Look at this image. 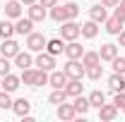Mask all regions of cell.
I'll return each mask as SVG.
<instances>
[{"mask_svg":"<svg viewBox=\"0 0 125 122\" xmlns=\"http://www.w3.org/2000/svg\"><path fill=\"white\" fill-rule=\"evenodd\" d=\"M43 84H48V72L46 70H39L36 72V86H43Z\"/></svg>","mask_w":125,"mask_h":122,"instance_id":"cell-35","label":"cell"},{"mask_svg":"<svg viewBox=\"0 0 125 122\" xmlns=\"http://www.w3.org/2000/svg\"><path fill=\"white\" fill-rule=\"evenodd\" d=\"M43 7H53V5H58V0H39Z\"/></svg>","mask_w":125,"mask_h":122,"instance_id":"cell-38","label":"cell"},{"mask_svg":"<svg viewBox=\"0 0 125 122\" xmlns=\"http://www.w3.org/2000/svg\"><path fill=\"white\" fill-rule=\"evenodd\" d=\"M10 58H5V55H0V77H5V74H10Z\"/></svg>","mask_w":125,"mask_h":122,"instance_id":"cell-33","label":"cell"},{"mask_svg":"<svg viewBox=\"0 0 125 122\" xmlns=\"http://www.w3.org/2000/svg\"><path fill=\"white\" fill-rule=\"evenodd\" d=\"M46 50L51 53V55H60L62 50H65V46H62V38H51L46 43Z\"/></svg>","mask_w":125,"mask_h":122,"instance_id":"cell-23","label":"cell"},{"mask_svg":"<svg viewBox=\"0 0 125 122\" xmlns=\"http://www.w3.org/2000/svg\"><path fill=\"white\" fill-rule=\"evenodd\" d=\"M12 34H15V24H10L7 19H2L0 22V36L2 38H12Z\"/></svg>","mask_w":125,"mask_h":122,"instance_id":"cell-28","label":"cell"},{"mask_svg":"<svg viewBox=\"0 0 125 122\" xmlns=\"http://www.w3.org/2000/svg\"><path fill=\"white\" fill-rule=\"evenodd\" d=\"M36 72L39 70H31V67H27V70H22V84H29V86H36Z\"/></svg>","mask_w":125,"mask_h":122,"instance_id":"cell-25","label":"cell"},{"mask_svg":"<svg viewBox=\"0 0 125 122\" xmlns=\"http://www.w3.org/2000/svg\"><path fill=\"white\" fill-rule=\"evenodd\" d=\"M5 17L19 19V17H22V2H19V0H10V2L5 5Z\"/></svg>","mask_w":125,"mask_h":122,"instance_id":"cell-12","label":"cell"},{"mask_svg":"<svg viewBox=\"0 0 125 122\" xmlns=\"http://www.w3.org/2000/svg\"><path fill=\"white\" fill-rule=\"evenodd\" d=\"M36 65H39V70L53 72V67H55V55H51V53H41V50H39V55H36Z\"/></svg>","mask_w":125,"mask_h":122,"instance_id":"cell-5","label":"cell"},{"mask_svg":"<svg viewBox=\"0 0 125 122\" xmlns=\"http://www.w3.org/2000/svg\"><path fill=\"white\" fill-rule=\"evenodd\" d=\"M51 17H53L58 24H62V22L70 19V17H67V10H65V5H53V7H51Z\"/></svg>","mask_w":125,"mask_h":122,"instance_id":"cell-20","label":"cell"},{"mask_svg":"<svg viewBox=\"0 0 125 122\" xmlns=\"http://www.w3.org/2000/svg\"><path fill=\"white\" fill-rule=\"evenodd\" d=\"M96 34H99V22H84V24H82V36H84V38H94V36H96Z\"/></svg>","mask_w":125,"mask_h":122,"instance_id":"cell-21","label":"cell"},{"mask_svg":"<svg viewBox=\"0 0 125 122\" xmlns=\"http://www.w3.org/2000/svg\"><path fill=\"white\" fill-rule=\"evenodd\" d=\"M29 19H34V22H43L46 19V7L39 2H34V5H29Z\"/></svg>","mask_w":125,"mask_h":122,"instance_id":"cell-17","label":"cell"},{"mask_svg":"<svg viewBox=\"0 0 125 122\" xmlns=\"http://www.w3.org/2000/svg\"><path fill=\"white\" fill-rule=\"evenodd\" d=\"M89 15H92L94 22H106V19H108V15H106V7H104V5H94L92 10H89Z\"/></svg>","mask_w":125,"mask_h":122,"instance_id":"cell-24","label":"cell"},{"mask_svg":"<svg viewBox=\"0 0 125 122\" xmlns=\"http://www.w3.org/2000/svg\"><path fill=\"white\" fill-rule=\"evenodd\" d=\"M19 84H22V79H19V77H15V74H5L2 77V89H5V91H17V89H19Z\"/></svg>","mask_w":125,"mask_h":122,"instance_id":"cell-16","label":"cell"},{"mask_svg":"<svg viewBox=\"0 0 125 122\" xmlns=\"http://www.w3.org/2000/svg\"><path fill=\"white\" fill-rule=\"evenodd\" d=\"M96 62H101L99 53H92V50L87 53V50H84V55H82V65H84V67H89V65H96Z\"/></svg>","mask_w":125,"mask_h":122,"instance_id":"cell-29","label":"cell"},{"mask_svg":"<svg viewBox=\"0 0 125 122\" xmlns=\"http://www.w3.org/2000/svg\"><path fill=\"white\" fill-rule=\"evenodd\" d=\"M104 24H106V31H108V34H113V36H118V34L123 31V22H120L115 15L111 17V19H106Z\"/></svg>","mask_w":125,"mask_h":122,"instance_id":"cell-19","label":"cell"},{"mask_svg":"<svg viewBox=\"0 0 125 122\" xmlns=\"http://www.w3.org/2000/svg\"><path fill=\"white\" fill-rule=\"evenodd\" d=\"M111 62H113V72H118V74H125V58H118V55H115Z\"/></svg>","mask_w":125,"mask_h":122,"instance_id":"cell-32","label":"cell"},{"mask_svg":"<svg viewBox=\"0 0 125 122\" xmlns=\"http://www.w3.org/2000/svg\"><path fill=\"white\" fill-rule=\"evenodd\" d=\"M17 53H19V43H17L15 38H2V43H0V55L15 58Z\"/></svg>","mask_w":125,"mask_h":122,"instance_id":"cell-4","label":"cell"},{"mask_svg":"<svg viewBox=\"0 0 125 122\" xmlns=\"http://www.w3.org/2000/svg\"><path fill=\"white\" fill-rule=\"evenodd\" d=\"M120 110H123V113H125V103H123V108H120Z\"/></svg>","mask_w":125,"mask_h":122,"instance_id":"cell-43","label":"cell"},{"mask_svg":"<svg viewBox=\"0 0 125 122\" xmlns=\"http://www.w3.org/2000/svg\"><path fill=\"white\" fill-rule=\"evenodd\" d=\"M115 55H118V46H115V43H104L101 50H99V58L106 60V62H111Z\"/></svg>","mask_w":125,"mask_h":122,"instance_id":"cell-13","label":"cell"},{"mask_svg":"<svg viewBox=\"0 0 125 122\" xmlns=\"http://www.w3.org/2000/svg\"><path fill=\"white\" fill-rule=\"evenodd\" d=\"M108 86L113 93L118 91H125V74H118V72H113V74L108 77Z\"/></svg>","mask_w":125,"mask_h":122,"instance_id":"cell-9","label":"cell"},{"mask_svg":"<svg viewBox=\"0 0 125 122\" xmlns=\"http://www.w3.org/2000/svg\"><path fill=\"white\" fill-rule=\"evenodd\" d=\"M79 34H82V26H79L77 22H72V19L62 22V26H60V36L65 38V41H75Z\"/></svg>","mask_w":125,"mask_h":122,"instance_id":"cell-1","label":"cell"},{"mask_svg":"<svg viewBox=\"0 0 125 122\" xmlns=\"http://www.w3.org/2000/svg\"><path fill=\"white\" fill-rule=\"evenodd\" d=\"M72 105H75V113H77V115H82V117H84V115H87V113H89V98H84V96H82V93H79V96H75V103H72Z\"/></svg>","mask_w":125,"mask_h":122,"instance_id":"cell-14","label":"cell"},{"mask_svg":"<svg viewBox=\"0 0 125 122\" xmlns=\"http://www.w3.org/2000/svg\"><path fill=\"white\" fill-rule=\"evenodd\" d=\"M15 65L19 67V70H27V67H31V65H34V60H31L29 53H22V50H19V53L15 55Z\"/></svg>","mask_w":125,"mask_h":122,"instance_id":"cell-22","label":"cell"},{"mask_svg":"<svg viewBox=\"0 0 125 122\" xmlns=\"http://www.w3.org/2000/svg\"><path fill=\"white\" fill-rule=\"evenodd\" d=\"M82 86H84V84H82V79H67V84H65V93L75 98V96L82 93Z\"/></svg>","mask_w":125,"mask_h":122,"instance_id":"cell-18","label":"cell"},{"mask_svg":"<svg viewBox=\"0 0 125 122\" xmlns=\"http://www.w3.org/2000/svg\"><path fill=\"white\" fill-rule=\"evenodd\" d=\"M31 26H34V19H29V17H27V19H22V17H19V19H17V24H15V34L29 36V34H31Z\"/></svg>","mask_w":125,"mask_h":122,"instance_id":"cell-15","label":"cell"},{"mask_svg":"<svg viewBox=\"0 0 125 122\" xmlns=\"http://www.w3.org/2000/svg\"><path fill=\"white\" fill-rule=\"evenodd\" d=\"M84 74L89 77V79H101V74H104V67H101V62H96V65H89V67L84 70Z\"/></svg>","mask_w":125,"mask_h":122,"instance_id":"cell-27","label":"cell"},{"mask_svg":"<svg viewBox=\"0 0 125 122\" xmlns=\"http://www.w3.org/2000/svg\"><path fill=\"white\" fill-rule=\"evenodd\" d=\"M99 117H101V120H106V122L115 120V117H118V108L113 105V103H104V105L99 108Z\"/></svg>","mask_w":125,"mask_h":122,"instance_id":"cell-8","label":"cell"},{"mask_svg":"<svg viewBox=\"0 0 125 122\" xmlns=\"http://www.w3.org/2000/svg\"><path fill=\"white\" fill-rule=\"evenodd\" d=\"M84 70H87V67L79 60H70V58H67V65L62 67V72L67 74V79H82V77H84Z\"/></svg>","mask_w":125,"mask_h":122,"instance_id":"cell-2","label":"cell"},{"mask_svg":"<svg viewBox=\"0 0 125 122\" xmlns=\"http://www.w3.org/2000/svg\"><path fill=\"white\" fill-rule=\"evenodd\" d=\"M48 84H51L53 89H65L67 74H65V72H51V74H48Z\"/></svg>","mask_w":125,"mask_h":122,"instance_id":"cell-10","label":"cell"},{"mask_svg":"<svg viewBox=\"0 0 125 122\" xmlns=\"http://www.w3.org/2000/svg\"><path fill=\"white\" fill-rule=\"evenodd\" d=\"M75 115H77V113H75V105H72V103H65V101H62L60 105H58V117H60V120H75Z\"/></svg>","mask_w":125,"mask_h":122,"instance_id":"cell-11","label":"cell"},{"mask_svg":"<svg viewBox=\"0 0 125 122\" xmlns=\"http://www.w3.org/2000/svg\"><path fill=\"white\" fill-rule=\"evenodd\" d=\"M118 36H120V46H125V29L120 31V34H118Z\"/></svg>","mask_w":125,"mask_h":122,"instance_id":"cell-39","label":"cell"},{"mask_svg":"<svg viewBox=\"0 0 125 122\" xmlns=\"http://www.w3.org/2000/svg\"><path fill=\"white\" fill-rule=\"evenodd\" d=\"M0 89H2V77H0Z\"/></svg>","mask_w":125,"mask_h":122,"instance_id":"cell-42","label":"cell"},{"mask_svg":"<svg viewBox=\"0 0 125 122\" xmlns=\"http://www.w3.org/2000/svg\"><path fill=\"white\" fill-rule=\"evenodd\" d=\"M115 17H118V19H120V22L125 24V7H120V5H115Z\"/></svg>","mask_w":125,"mask_h":122,"instance_id":"cell-36","label":"cell"},{"mask_svg":"<svg viewBox=\"0 0 125 122\" xmlns=\"http://www.w3.org/2000/svg\"><path fill=\"white\" fill-rule=\"evenodd\" d=\"M0 108L2 110H7V108H12V98H10V91H0Z\"/></svg>","mask_w":125,"mask_h":122,"instance_id":"cell-31","label":"cell"},{"mask_svg":"<svg viewBox=\"0 0 125 122\" xmlns=\"http://www.w3.org/2000/svg\"><path fill=\"white\" fill-rule=\"evenodd\" d=\"M12 110H15L19 117H29V110H31V103L27 101V98H17V101H12Z\"/></svg>","mask_w":125,"mask_h":122,"instance_id":"cell-7","label":"cell"},{"mask_svg":"<svg viewBox=\"0 0 125 122\" xmlns=\"http://www.w3.org/2000/svg\"><path fill=\"white\" fill-rule=\"evenodd\" d=\"M118 2H120V0H101V5H104V7H115Z\"/></svg>","mask_w":125,"mask_h":122,"instance_id":"cell-37","label":"cell"},{"mask_svg":"<svg viewBox=\"0 0 125 122\" xmlns=\"http://www.w3.org/2000/svg\"><path fill=\"white\" fill-rule=\"evenodd\" d=\"M65 10H67V17H70V19H75V17L79 15V5H77V2H67Z\"/></svg>","mask_w":125,"mask_h":122,"instance_id":"cell-34","label":"cell"},{"mask_svg":"<svg viewBox=\"0 0 125 122\" xmlns=\"http://www.w3.org/2000/svg\"><path fill=\"white\" fill-rule=\"evenodd\" d=\"M87 98H89V105H92V108H101L104 103H106V96H104V91H92Z\"/></svg>","mask_w":125,"mask_h":122,"instance_id":"cell-26","label":"cell"},{"mask_svg":"<svg viewBox=\"0 0 125 122\" xmlns=\"http://www.w3.org/2000/svg\"><path fill=\"white\" fill-rule=\"evenodd\" d=\"M62 53H65L70 60H79V58L84 55V48H82V43H77V38H75V41H70V43L65 46V50H62Z\"/></svg>","mask_w":125,"mask_h":122,"instance_id":"cell-6","label":"cell"},{"mask_svg":"<svg viewBox=\"0 0 125 122\" xmlns=\"http://www.w3.org/2000/svg\"><path fill=\"white\" fill-rule=\"evenodd\" d=\"M65 98H67L65 89H55V91L51 93V98H48V101H51V103H55V105H60V103L65 101Z\"/></svg>","mask_w":125,"mask_h":122,"instance_id":"cell-30","label":"cell"},{"mask_svg":"<svg viewBox=\"0 0 125 122\" xmlns=\"http://www.w3.org/2000/svg\"><path fill=\"white\" fill-rule=\"evenodd\" d=\"M19 2H22V5H27V7H29V5H34V2H36V0H19Z\"/></svg>","mask_w":125,"mask_h":122,"instance_id":"cell-40","label":"cell"},{"mask_svg":"<svg viewBox=\"0 0 125 122\" xmlns=\"http://www.w3.org/2000/svg\"><path fill=\"white\" fill-rule=\"evenodd\" d=\"M46 36H43V34H34V31H31L29 36H27V48H29V50H36V53H39V50H43V48H46Z\"/></svg>","mask_w":125,"mask_h":122,"instance_id":"cell-3","label":"cell"},{"mask_svg":"<svg viewBox=\"0 0 125 122\" xmlns=\"http://www.w3.org/2000/svg\"><path fill=\"white\" fill-rule=\"evenodd\" d=\"M118 5H120V7H125V0H120V2H118Z\"/></svg>","mask_w":125,"mask_h":122,"instance_id":"cell-41","label":"cell"}]
</instances>
